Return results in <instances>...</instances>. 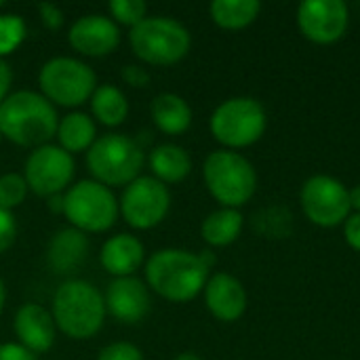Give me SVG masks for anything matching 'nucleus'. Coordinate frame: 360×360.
Segmentation results:
<instances>
[{"label": "nucleus", "instance_id": "obj_21", "mask_svg": "<svg viewBox=\"0 0 360 360\" xmlns=\"http://www.w3.org/2000/svg\"><path fill=\"white\" fill-rule=\"evenodd\" d=\"M150 167L158 181L162 184H177L186 179L192 171L190 154L175 143H162L152 150L150 154Z\"/></svg>", "mask_w": 360, "mask_h": 360}, {"label": "nucleus", "instance_id": "obj_33", "mask_svg": "<svg viewBox=\"0 0 360 360\" xmlns=\"http://www.w3.org/2000/svg\"><path fill=\"white\" fill-rule=\"evenodd\" d=\"M0 360H36V354H32L21 344H2L0 346Z\"/></svg>", "mask_w": 360, "mask_h": 360}, {"label": "nucleus", "instance_id": "obj_16", "mask_svg": "<svg viewBox=\"0 0 360 360\" xmlns=\"http://www.w3.org/2000/svg\"><path fill=\"white\" fill-rule=\"evenodd\" d=\"M205 302L209 312L224 323L238 321L247 310V293L238 278L230 274H213L205 285Z\"/></svg>", "mask_w": 360, "mask_h": 360}, {"label": "nucleus", "instance_id": "obj_24", "mask_svg": "<svg viewBox=\"0 0 360 360\" xmlns=\"http://www.w3.org/2000/svg\"><path fill=\"white\" fill-rule=\"evenodd\" d=\"M257 0H215L211 2V19L224 30H243L259 15Z\"/></svg>", "mask_w": 360, "mask_h": 360}, {"label": "nucleus", "instance_id": "obj_31", "mask_svg": "<svg viewBox=\"0 0 360 360\" xmlns=\"http://www.w3.org/2000/svg\"><path fill=\"white\" fill-rule=\"evenodd\" d=\"M38 13H40V19L42 23L49 27V30H59L65 21L63 17V11L55 4V2H38Z\"/></svg>", "mask_w": 360, "mask_h": 360}, {"label": "nucleus", "instance_id": "obj_15", "mask_svg": "<svg viewBox=\"0 0 360 360\" xmlns=\"http://www.w3.org/2000/svg\"><path fill=\"white\" fill-rule=\"evenodd\" d=\"M103 302H105V310L124 325H135L143 321L152 306L148 287L135 276L114 278L108 285Z\"/></svg>", "mask_w": 360, "mask_h": 360}, {"label": "nucleus", "instance_id": "obj_35", "mask_svg": "<svg viewBox=\"0 0 360 360\" xmlns=\"http://www.w3.org/2000/svg\"><path fill=\"white\" fill-rule=\"evenodd\" d=\"M11 82H13V72L8 68V63L4 59H0V103L6 99V93L11 89Z\"/></svg>", "mask_w": 360, "mask_h": 360}, {"label": "nucleus", "instance_id": "obj_20", "mask_svg": "<svg viewBox=\"0 0 360 360\" xmlns=\"http://www.w3.org/2000/svg\"><path fill=\"white\" fill-rule=\"evenodd\" d=\"M154 124L167 135H179L192 124V110L188 101L175 93H160L152 101Z\"/></svg>", "mask_w": 360, "mask_h": 360}, {"label": "nucleus", "instance_id": "obj_42", "mask_svg": "<svg viewBox=\"0 0 360 360\" xmlns=\"http://www.w3.org/2000/svg\"><path fill=\"white\" fill-rule=\"evenodd\" d=\"M0 137H2V133H0Z\"/></svg>", "mask_w": 360, "mask_h": 360}, {"label": "nucleus", "instance_id": "obj_4", "mask_svg": "<svg viewBox=\"0 0 360 360\" xmlns=\"http://www.w3.org/2000/svg\"><path fill=\"white\" fill-rule=\"evenodd\" d=\"M129 42L133 53L152 65H173L181 61L192 44L190 32L171 17H146L131 27Z\"/></svg>", "mask_w": 360, "mask_h": 360}, {"label": "nucleus", "instance_id": "obj_32", "mask_svg": "<svg viewBox=\"0 0 360 360\" xmlns=\"http://www.w3.org/2000/svg\"><path fill=\"white\" fill-rule=\"evenodd\" d=\"M122 80H124L127 84H131V86L141 89V86H146V84L150 82V72H148L146 68H141V65L129 63V65L122 68Z\"/></svg>", "mask_w": 360, "mask_h": 360}, {"label": "nucleus", "instance_id": "obj_34", "mask_svg": "<svg viewBox=\"0 0 360 360\" xmlns=\"http://www.w3.org/2000/svg\"><path fill=\"white\" fill-rule=\"evenodd\" d=\"M344 236L348 240V245L360 253V213H354L352 217L346 219V230Z\"/></svg>", "mask_w": 360, "mask_h": 360}, {"label": "nucleus", "instance_id": "obj_41", "mask_svg": "<svg viewBox=\"0 0 360 360\" xmlns=\"http://www.w3.org/2000/svg\"><path fill=\"white\" fill-rule=\"evenodd\" d=\"M2 6H4V0H0V8H2Z\"/></svg>", "mask_w": 360, "mask_h": 360}, {"label": "nucleus", "instance_id": "obj_29", "mask_svg": "<svg viewBox=\"0 0 360 360\" xmlns=\"http://www.w3.org/2000/svg\"><path fill=\"white\" fill-rule=\"evenodd\" d=\"M97 360H143V354L137 346L129 342H118V344L105 346L97 354Z\"/></svg>", "mask_w": 360, "mask_h": 360}, {"label": "nucleus", "instance_id": "obj_9", "mask_svg": "<svg viewBox=\"0 0 360 360\" xmlns=\"http://www.w3.org/2000/svg\"><path fill=\"white\" fill-rule=\"evenodd\" d=\"M266 131V112L251 97L224 101L211 116L213 137L228 148H247L262 139Z\"/></svg>", "mask_w": 360, "mask_h": 360}, {"label": "nucleus", "instance_id": "obj_12", "mask_svg": "<svg viewBox=\"0 0 360 360\" xmlns=\"http://www.w3.org/2000/svg\"><path fill=\"white\" fill-rule=\"evenodd\" d=\"M74 177V158L59 146H40L25 160L23 179L38 196L61 194Z\"/></svg>", "mask_w": 360, "mask_h": 360}, {"label": "nucleus", "instance_id": "obj_23", "mask_svg": "<svg viewBox=\"0 0 360 360\" xmlns=\"http://www.w3.org/2000/svg\"><path fill=\"white\" fill-rule=\"evenodd\" d=\"M91 110L105 127H118L129 116V99L114 84H101L91 95Z\"/></svg>", "mask_w": 360, "mask_h": 360}, {"label": "nucleus", "instance_id": "obj_3", "mask_svg": "<svg viewBox=\"0 0 360 360\" xmlns=\"http://www.w3.org/2000/svg\"><path fill=\"white\" fill-rule=\"evenodd\" d=\"M105 316L101 293L84 281H65L53 297V321L72 340L93 338Z\"/></svg>", "mask_w": 360, "mask_h": 360}, {"label": "nucleus", "instance_id": "obj_14", "mask_svg": "<svg viewBox=\"0 0 360 360\" xmlns=\"http://www.w3.org/2000/svg\"><path fill=\"white\" fill-rule=\"evenodd\" d=\"M68 38L78 53L89 57H101V55H110L118 46L120 32L112 17L93 13L76 19L70 27Z\"/></svg>", "mask_w": 360, "mask_h": 360}, {"label": "nucleus", "instance_id": "obj_28", "mask_svg": "<svg viewBox=\"0 0 360 360\" xmlns=\"http://www.w3.org/2000/svg\"><path fill=\"white\" fill-rule=\"evenodd\" d=\"M110 13H112L114 21L135 27L137 23H141L146 19L148 4L143 0H112Z\"/></svg>", "mask_w": 360, "mask_h": 360}, {"label": "nucleus", "instance_id": "obj_17", "mask_svg": "<svg viewBox=\"0 0 360 360\" xmlns=\"http://www.w3.org/2000/svg\"><path fill=\"white\" fill-rule=\"evenodd\" d=\"M15 333L23 348L32 354L46 352L55 342V321L53 314L40 304H23L15 314Z\"/></svg>", "mask_w": 360, "mask_h": 360}, {"label": "nucleus", "instance_id": "obj_30", "mask_svg": "<svg viewBox=\"0 0 360 360\" xmlns=\"http://www.w3.org/2000/svg\"><path fill=\"white\" fill-rule=\"evenodd\" d=\"M17 238V221L11 211L0 209V253L8 251Z\"/></svg>", "mask_w": 360, "mask_h": 360}, {"label": "nucleus", "instance_id": "obj_25", "mask_svg": "<svg viewBox=\"0 0 360 360\" xmlns=\"http://www.w3.org/2000/svg\"><path fill=\"white\" fill-rule=\"evenodd\" d=\"M243 230V215L238 209H219L202 221V238L211 247L232 245Z\"/></svg>", "mask_w": 360, "mask_h": 360}, {"label": "nucleus", "instance_id": "obj_37", "mask_svg": "<svg viewBox=\"0 0 360 360\" xmlns=\"http://www.w3.org/2000/svg\"><path fill=\"white\" fill-rule=\"evenodd\" d=\"M350 207L356 209V213H360V186L350 190Z\"/></svg>", "mask_w": 360, "mask_h": 360}, {"label": "nucleus", "instance_id": "obj_5", "mask_svg": "<svg viewBox=\"0 0 360 360\" xmlns=\"http://www.w3.org/2000/svg\"><path fill=\"white\" fill-rule=\"evenodd\" d=\"M205 184L211 196L226 209H238L251 200L257 188V175L251 162L230 150H217L205 160Z\"/></svg>", "mask_w": 360, "mask_h": 360}, {"label": "nucleus", "instance_id": "obj_11", "mask_svg": "<svg viewBox=\"0 0 360 360\" xmlns=\"http://www.w3.org/2000/svg\"><path fill=\"white\" fill-rule=\"evenodd\" d=\"M302 207L306 217L321 226L333 228L348 219L350 213V190L342 181L329 175H314L302 188Z\"/></svg>", "mask_w": 360, "mask_h": 360}, {"label": "nucleus", "instance_id": "obj_7", "mask_svg": "<svg viewBox=\"0 0 360 360\" xmlns=\"http://www.w3.org/2000/svg\"><path fill=\"white\" fill-rule=\"evenodd\" d=\"M42 95L57 105H82L97 89V76L91 65L74 57H53L38 74Z\"/></svg>", "mask_w": 360, "mask_h": 360}, {"label": "nucleus", "instance_id": "obj_27", "mask_svg": "<svg viewBox=\"0 0 360 360\" xmlns=\"http://www.w3.org/2000/svg\"><path fill=\"white\" fill-rule=\"evenodd\" d=\"M27 184L19 173H6L0 177V209H15L27 196Z\"/></svg>", "mask_w": 360, "mask_h": 360}, {"label": "nucleus", "instance_id": "obj_38", "mask_svg": "<svg viewBox=\"0 0 360 360\" xmlns=\"http://www.w3.org/2000/svg\"><path fill=\"white\" fill-rule=\"evenodd\" d=\"M200 255V259H202V264L211 270L213 266H215V255L211 253V251H202V253H198Z\"/></svg>", "mask_w": 360, "mask_h": 360}, {"label": "nucleus", "instance_id": "obj_1", "mask_svg": "<svg viewBox=\"0 0 360 360\" xmlns=\"http://www.w3.org/2000/svg\"><path fill=\"white\" fill-rule=\"evenodd\" d=\"M57 112L53 103L34 91H17L0 103V133L23 148H40L57 135Z\"/></svg>", "mask_w": 360, "mask_h": 360}, {"label": "nucleus", "instance_id": "obj_26", "mask_svg": "<svg viewBox=\"0 0 360 360\" xmlns=\"http://www.w3.org/2000/svg\"><path fill=\"white\" fill-rule=\"evenodd\" d=\"M27 25L19 15H0V59L13 53L25 38Z\"/></svg>", "mask_w": 360, "mask_h": 360}, {"label": "nucleus", "instance_id": "obj_13", "mask_svg": "<svg viewBox=\"0 0 360 360\" xmlns=\"http://www.w3.org/2000/svg\"><path fill=\"white\" fill-rule=\"evenodd\" d=\"M297 23L308 40L331 44L346 34L348 6L342 0H306L300 4Z\"/></svg>", "mask_w": 360, "mask_h": 360}, {"label": "nucleus", "instance_id": "obj_36", "mask_svg": "<svg viewBox=\"0 0 360 360\" xmlns=\"http://www.w3.org/2000/svg\"><path fill=\"white\" fill-rule=\"evenodd\" d=\"M49 209L57 211V213H63V194H55L49 198Z\"/></svg>", "mask_w": 360, "mask_h": 360}, {"label": "nucleus", "instance_id": "obj_8", "mask_svg": "<svg viewBox=\"0 0 360 360\" xmlns=\"http://www.w3.org/2000/svg\"><path fill=\"white\" fill-rule=\"evenodd\" d=\"M63 215L80 232H103L118 217L112 190L95 179H82L63 194Z\"/></svg>", "mask_w": 360, "mask_h": 360}, {"label": "nucleus", "instance_id": "obj_22", "mask_svg": "<svg viewBox=\"0 0 360 360\" xmlns=\"http://www.w3.org/2000/svg\"><path fill=\"white\" fill-rule=\"evenodd\" d=\"M57 139H59V148H63L68 154L84 152L95 143L97 127H95L93 118L86 116L84 112H72L59 120Z\"/></svg>", "mask_w": 360, "mask_h": 360}, {"label": "nucleus", "instance_id": "obj_18", "mask_svg": "<svg viewBox=\"0 0 360 360\" xmlns=\"http://www.w3.org/2000/svg\"><path fill=\"white\" fill-rule=\"evenodd\" d=\"M86 253L89 240L84 232L76 228H63L51 238L46 247V262L57 274H70L80 268V264L86 259Z\"/></svg>", "mask_w": 360, "mask_h": 360}, {"label": "nucleus", "instance_id": "obj_10", "mask_svg": "<svg viewBox=\"0 0 360 360\" xmlns=\"http://www.w3.org/2000/svg\"><path fill=\"white\" fill-rule=\"evenodd\" d=\"M171 207V194L156 177H137L124 188L120 198V213L129 226L150 230L158 226Z\"/></svg>", "mask_w": 360, "mask_h": 360}, {"label": "nucleus", "instance_id": "obj_40", "mask_svg": "<svg viewBox=\"0 0 360 360\" xmlns=\"http://www.w3.org/2000/svg\"><path fill=\"white\" fill-rule=\"evenodd\" d=\"M4 300H6V291H4V283H2V278H0V310H2V306H4Z\"/></svg>", "mask_w": 360, "mask_h": 360}, {"label": "nucleus", "instance_id": "obj_19", "mask_svg": "<svg viewBox=\"0 0 360 360\" xmlns=\"http://www.w3.org/2000/svg\"><path fill=\"white\" fill-rule=\"evenodd\" d=\"M143 245L137 236L118 234L112 236L101 249V266L116 278L133 276L143 262Z\"/></svg>", "mask_w": 360, "mask_h": 360}, {"label": "nucleus", "instance_id": "obj_2", "mask_svg": "<svg viewBox=\"0 0 360 360\" xmlns=\"http://www.w3.org/2000/svg\"><path fill=\"white\" fill-rule=\"evenodd\" d=\"M146 281L154 293L169 302L194 300L209 281V268L198 253L186 249H160L146 264Z\"/></svg>", "mask_w": 360, "mask_h": 360}, {"label": "nucleus", "instance_id": "obj_39", "mask_svg": "<svg viewBox=\"0 0 360 360\" xmlns=\"http://www.w3.org/2000/svg\"><path fill=\"white\" fill-rule=\"evenodd\" d=\"M175 360H202L198 354H194V352H184V354H179Z\"/></svg>", "mask_w": 360, "mask_h": 360}, {"label": "nucleus", "instance_id": "obj_6", "mask_svg": "<svg viewBox=\"0 0 360 360\" xmlns=\"http://www.w3.org/2000/svg\"><path fill=\"white\" fill-rule=\"evenodd\" d=\"M86 167L95 181L103 186H129L139 177L143 150L127 135L108 133L89 148Z\"/></svg>", "mask_w": 360, "mask_h": 360}]
</instances>
